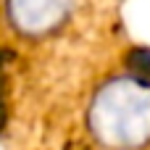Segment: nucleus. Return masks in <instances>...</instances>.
I'll return each mask as SVG.
<instances>
[{"instance_id": "obj_1", "label": "nucleus", "mask_w": 150, "mask_h": 150, "mask_svg": "<svg viewBox=\"0 0 150 150\" xmlns=\"http://www.w3.org/2000/svg\"><path fill=\"white\" fill-rule=\"evenodd\" d=\"M87 129L103 150L150 145V82L137 74L105 79L90 98Z\"/></svg>"}, {"instance_id": "obj_2", "label": "nucleus", "mask_w": 150, "mask_h": 150, "mask_svg": "<svg viewBox=\"0 0 150 150\" xmlns=\"http://www.w3.org/2000/svg\"><path fill=\"white\" fill-rule=\"evenodd\" d=\"M79 0H5V18L21 37L40 40L61 29Z\"/></svg>"}]
</instances>
